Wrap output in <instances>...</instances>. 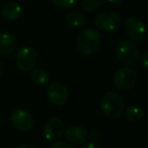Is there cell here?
<instances>
[{"label":"cell","mask_w":148,"mask_h":148,"mask_svg":"<svg viewBox=\"0 0 148 148\" xmlns=\"http://www.w3.org/2000/svg\"><path fill=\"white\" fill-rule=\"evenodd\" d=\"M101 45V34L92 27H84L77 38V48L83 55H90L95 53L99 49Z\"/></svg>","instance_id":"obj_1"},{"label":"cell","mask_w":148,"mask_h":148,"mask_svg":"<svg viewBox=\"0 0 148 148\" xmlns=\"http://www.w3.org/2000/svg\"><path fill=\"white\" fill-rule=\"evenodd\" d=\"M101 109L107 117L111 119H118L124 114L125 101L123 97L116 91H108L101 99Z\"/></svg>","instance_id":"obj_2"},{"label":"cell","mask_w":148,"mask_h":148,"mask_svg":"<svg viewBox=\"0 0 148 148\" xmlns=\"http://www.w3.org/2000/svg\"><path fill=\"white\" fill-rule=\"evenodd\" d=\"M138 80V74L132 67L126 66L116 71L113 77V82L116 88L122 91L130 90Z\"/></svg>","instance_id":"obj_3"},{"label":"cell","mask_w":148,"mask_h":148,"mask_svg":"<svg viewBox=\"0 0 148 148\" xmlns=\"http://www.w3.org/2000/svg\"><path fill=\"white\" fill-rule=\"evenodd\" d=\"M116 57L124 65H134L139 60V50L137 46L130 41H122L115 50Z\"/></svg>","instance_id":"obj_4"},{"label":"cell","mask_w":148,"mask_h":148,"mask_svg":"<svg viewBox=\"0 0 148 148\" xmlns=\"http://www.w3.org/2000/svg\"><path fill=\"white\" fill-rule=\"evenodd\" d=\"M37 59V51L35 50V48L31 47V46L21 47L15 55V62H16L17 67L25 73L31 72L35 69Z\"/></svg>","instance_id":"obj_5"},{"label":"cell","mask_w":148,"mask_h":148,"mask_svg":"<svg viewBox=\"0 0 148 148\" xmlns=\"http://www.w3.org/2000/svg\"><path fill=\"white\" fill-rule=\"evenodd\" d=\"M121 16L116 11L105 10L95 16V25L101 32H114L121 25Z\"/></svg>","instance_id":"obj_6"},{"label":"cell","mask_w":148,"mask_h":148,"mask_svg":"<svg viewBox=\"0 0 148 148\" xmlns=\"http://www.w3.org/2000/svg\"><path fill=\"white\" fill-rule=\"evenodd\" d=\"M124 29L127 36L135 42H142L147 38V31L144 23L137 16H130L126 19Z\"/></svg>","instance_id":"obj_7"},{"label":"cell","mask_w":148,"mask_h":148,"mask_svg":"<svg viewBox=\"0 0 148 148\" xmlns=\"http://www.w3.org/2000/svg\"><path fill=\"white\" fill-rule=\"evenodd\" d=\"M10 123L19 132H27L34 127V117L25 109H15L10 115Z\"/></svg>","instance_id":"obj_8"},{"label":"cell","mask_w":148,"mask_h":148,"mask_svg":"<svg viewBox=\"0 0 148 148\" xmlns=\"http://www.w3.org/2000/svg\"><path fill=\"white\" fill-rule=\"evenodd\" d=\"M47 95L52 103L56 107H63L69 99L68 89L63 83L53 81L47 86Z\"/></svg>","instance_id":"obj_9"},{"label":"cell","mask_w":148,"mask_h":148,"mask_svg":"<svg viewBox=\"0 0 148 148\" xmlns=\"http://www.w3.org/2000/svg\"><path fill=\"white\" fill-rule=\"evenodd\" d=\"M65 132V124L58 118H52L45 123L43 136L48 141H58Z\"/></svg>","instance_id":"obj_10"},{"label":"cell","mask_w":148,"mask_h":148,"mask_svg":"<svg viewBox=\"0 0 148 148\" xmlns=\"http://www.w3.org/2000/svg\"><path fill=\"white\" fill-rule=\"evenodd\" d=\"M64 133L67 141L74 145H83L88 140V132L80 126H70Z\"/></svg>","instance_id":"obj_11"},{"label":"cell","mask_w":148,"mask_h":148,"mask_svg":"<svg viewBox=\"0 0 148 148\" xmlns=\"http://www.w3.org/2000/svg\"><path fill=\"white\" fill-rule=\"evenodd\" d=\"M16 38L10 33H0V56H8L15 50Z\"/></svg>","instance_id":"obj_12"},{"label":"cell","mask_w":148,"mask_h":148,"mask_svg":"<svg viewBox=\"0 0 148 148\" xmlns=\"http://www.w3.org/2000/svg\"><path fill=\"white\" fill-rule=\"evenodd\" d=\"M21 14V7L16 2H8L2 9V18L7 21H16Z\"/></svg>","instance_id":"obj_13"},{"label":"cell","mask_w":148,"mask_h":148,"mask_svg":"<svg viewBox=\"0 0 148 148\" xmlns=\"http://www.w3.org/2000/svg\"><path fill=\"white\" fill-rule=\"evenodd\" d=\"M65 21L67 25L73 29H79L85 25L84 16L78 11H70L65 16Z\"/></svg>","instance_id":"obj_14"},{"label":"cell","mask_w":148,"mask_h":148,"mask_svg":"<svg viewBox=\"0 0 148 148\" xmlns=\"http://www.w3.org/2000/svg\"><path fill=\"white\" fill-rule=\"evenodd\" d=\"M125 117L131 123H137L143 117V111L138 106H130L126 109Z\"/></svg>","instance_id":"obj_15"},{"label":"cell","mask_w":148,"mask_h":148,"mask_svg":"<svg viewBox=\"0 0 148 148\" xmlns=\"http://www.w3.org/2000/svg\"><path fill=\"white\" fill-rule=\"evenodd\" d=\"M31 80L35 84L38 85H44L49 81V75L47 71L44 69H35L31 71Z\"/></svg>","instance_id":"obj_16"},{"label":"cell","mask_w":148,"mask_h":148,"mask_svg":"<svg viewBox=\"0 0 148 148\" xmlns=\"http://www.w3.org/2000/svg\"><path fill=\"white\" fill-rule=\"evenodd\" d=\"M105 3V0H82L81 5L86 12H95L99 10Z\"/></svg>","instance_id":"obj_17"},{"label":"cell","mask_w":148,"mask_h":148,"mask_svg":"<svg viewBox=\"0 0 148 148\" xmlns=\"http://www.w3.org/2000/svg\"><path fill=\"white\" fill-rule=\"evenodd\" d=\"M52 3L59 9H71L75 6L77 0H51Z\"/></svg>","instance_id":"obj_18"},{"label":"cell","mask_w":148,"mask_h":148,"mask_svg":"<svg viewBox=\"0 0 148 148\" xmlns=\"http://www.w3.org/2000/svg\"><path fill=\"white\" fill-rule=\"evenodd\" d=\"M50 148H73V147H72L69 143H67V142L59 141V140H58V141L54 142V143L50 146Z\"/></svg>","instance_id":"obj_19"},{"label":"cell","mask_w":148,"mask_h":148,"mask_svg":"<svg viewBox=\"0 0 148 148\" xmlns=\"http://www.w3.org/2000/svg\"><path fill=\"white\" fill-rule=\"evenodd\" d=\"M88 137L91 141L90 143H95V142H97V140H99V138H101V133H99V130L95 129L91 131L90 134H88Z\"/></svg>","instance_id":"obj_20"},{"label":"cell","mask_w":148,"mask_h":148,"mask_svg":"<svg viewBox=\"0 0 148 148\" xmlns=\"http://www.w3.org/2000/svg\"><path fill=\"white\" fill-rule=\"evenodd\" d=\"M140 62H141V65L143 66V68L145 70H148V54L144 53L143 55L140 58Z\"/></svg>","instance_id":"obj_21"},{"label":"cell","mask_w":148,"mask_h":148,"mask_svg":"<svg viewBox=\"0 0 148 148\" xmlns=\"http://www.w3.org/2000/svg\"><path fill=\"white\" fill-rule=\"evenodd\" d=\"M108 3L111 5H114V6H116V5H120L122 2H123V0H107Z\"/></svg>","instance_id":"obj_22"},{"label":"cell","mask_w":148,"mask_h":148,"mask_svg":"<svg viewBox=\"0 0 148 148\" xmlns=\"http://www.w3.org/2000/svg\"><path fill=\"white\" fill-rule=\"evenodd\" d=\"M15 148H38V147L33 145V144H21V145H18Z\"/></svg>","instance_id":"obj_23"},{"label":"cell","mask_w":148,"mask_h":148,"mask_svg":"<svg viewBox=\"0 0 148 148\" xmlns=\"http://www.w3.org/2000/svg\"><path fill=\"white\" fill-rule=\"evenodd\" d=\"M83 148H101V147L97 143H89V144H87V145H85Z\"/></svg>","instance_id":"obj_24"},{"label":"cell","mask_w":148,"mask_h":148,"mask_svg":"<svg viewBox=\"0 0 148 148\" xmlns=\"http://www.w3.org/2000/svg\"><path fill=\"white\" fill-rule=\"evenodd\" d=\"M2 70H3L2 63H1V61H0V77H1V75H2Z\"/></svg>","instance_id":"obj_25"},{"label":"cell","mask_w":148,"mask_h":148,"mask_svg":"<svg viewBox=\"0 0 148 148\" xmlns=\"http://www.w3.org/2000/svg\"><path fill=\"white\" fill-rule=\"evenodd\" d=\"M1 121H2V112L0 111V123H1Z\"/></svg>","instance_id":"obj_26"},{"label":"cell","mask_w":148,"mask_h":148,"mask_svg":"<svg viewBox=\"0 0 148 148\" xmlns=\"http://www.w3.org/2000/svg\"><path fill=\"white\" fill-rule=\"evenodd\" d=\"M0 16H1V11H0Z\"/></svg>","instance_id":"obj_27"}]
</instances>
